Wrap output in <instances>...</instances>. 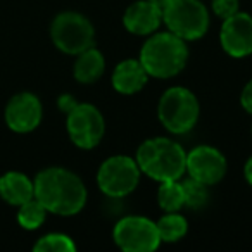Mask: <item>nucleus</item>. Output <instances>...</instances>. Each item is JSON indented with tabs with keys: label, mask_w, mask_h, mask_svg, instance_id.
Wrapping results in <instances>:
<instances>
[{
	"label": "nucleus",
	"mask_w": 252,
	"mask_h": 252,
	"mask_svg": "<svg viewBox=\"0 0 252 252\" xmlns=\"http://www.w3.org/2000/svg\"><path fill=\"white\" fill-rule=\"evenodd\" d=\"M35 199L42 202L47 213L74 216L85 207L88 192L78 175L66 168H47L33 180Z\"/></svg>",
	"instance_id": "1"
},
{
	"label": "nucleus",
	"mask_w": 252,
	"mask_h": 252,
	"mask_svg": "<svg viewBox=\"0 0 252 252\" xmlns=\"http://www.w3.org/2000/svg\"><path fill=\"white\" fill-rule=\"evenodd\" d=\"M135 161L144 175L159 183L182 180L187 173L185 149L166 137H154L142 142Z\"/></svg>",
	"instance_id": "2"
},
{
	"label": "nucleus",
	"mask_w": 252,
	"mask_h": 252,
	"mask_svg": "<svg viewBox=\"0 0 252 252\" xmlns=\"http://www.w3.org/2000/svg\"><path fill=\"white\" fill-rule=\"evenodd\" d=\"M138 61L149 76L168 80L182 73L189 61L187 42L171 32H156L149 35L140 50Z\"/></svg>",
	"instance_id": "3"
},
{
	"label": "nucleus",
	"mask_w": 252,
	"mask_h": 252,
	"mask_svg": "<svg viewBox=\"0 0 252 252\" xmlns=\"http://www.w3.org/2000/svg\"><path fill=\"white\" fill-rule=\"evenodd\" d=\"M200 105L193 92L185 87H171L161 95L158 118L173 135H185L193 130L199 121Z\"/></svg>",
	"instance_id": "4"
},
{
	"label": "nucleus",
	"mask_w": 252,
	"mask_h": 252,
	"mask_svg": "<svg viewBox=\"0 0 252 252\" xmlns=\"http://www.w3.org/2000/svg\"><path fill=\"white\" fill-rule=\"evenodd\" d=\"M209 11L200 0H171L162 9V23L168 32L185 42L202 38L209 30Z\"/></svg>",
	"instance_id": "5"
},
{
	"label": "nucleus",
	"mask_w": 252,
	"mask_h": 252,
	"mask_svg": "<svg viewBox=\"0 0 252 252\" xmlns=\"http://www.w3.org/2000/svg\"><path fill=\"white\" fill-rule=\"evenodd\" d=\"M50 36L54 45L69 56H78L95 43L94 25L83 14L73 11L61 12L54 18L50 25Z\"/></svg>",
	"instance_id": "6"
},
{
	"label": "nucleus",
	"mask_w": 252,
	"mask_h": 252,
	"mask_svg": "<svg viewBox=\"0 0 252 252\" xmlns=\"http://www.w3.org/2000/svg\"><path fill=\"white\" fill-rule=\"evenodd\" d=\"M140 175L137 161L130 156H111L97 171L98 190L111 199H123L138 187Z\"/></svg>",
	"instance_id": "7"
},
{
	"label": "nucleus",
	"mask_w": 252,
	"mask_h": 252,
	"mask_svg": "<svg viewBox=\"0 0 252 252\" xmlns=\"http://www.w3.org/2000/svg\"><path fill=\"white\" fill-rule=\"evenodd\" d=\"M114 244L125 252H154L161 245L158 224L145 216H125L112 230Z\"/></svg>",
	"instance_id": "8"
},
{
	"label": "nucleus",
	"mask_w": 252,
	"mask_h": 252,
	"mask_svg": "<svg viewBox=\"0 0 252 252\" xmlns=\"http://www.w3.org/2000/svg\"><path fill=\"white\" fill-rule=\"evenodd\" d=\"M66 130L71 142L83 151L95 149L105 133V121L102 112L92 104H80L67 112Z\"/></svg>",
	"instance_id": "9"
},
{
	"label": "nucleus",
	"mask_w": 252,
	"mask_h": 252,
	"mask_svg": "<svg viewBox=\"0 0 252 252\" xmlns=\"http://www.w3.org/2000/svg\"><path fill=\"white\" fill-rule=\"evenodd\" d=\"M226 158L211 145H199L187 154V173L190 178L213 187L226 175Z\"/></svg>",
	"instance_id": "10"
},
{
	"label": "nucleus",
	"mask_w": 252,
	"mask_h": 252,
	"mask_svg": "<svg viewBox=\"0 0 252 252\" xmlns=\"http://www.w3.org/2000/svg\"><path fill=\"white\" fill-rule=\"evenodd\" d=\"M221 49L235 59H244L252 54V16L247 12H235L223 19L220 30Z\"/></svg>",
	"instance_id": "11"
},
{
	"label": "nucleus",
	"mask_w": 252,
	"mask_h": 252,
	"mask_svg": "<svg viewBox=\"0 0 252 252\" xmlns=\"http://www.w3.org/2000/svg\"><path fill=\"white\" fill-rule=\"evenodd\" d=\"M42 102L30 92L18 94L5 105V123L16 133H30L42 121Z\"/></svg>",
	"instance_id": "12"
},
{
	"label": "nucleus",
	"mask_w": 252,
	"mask_h": 252,
	"mask_svg": "<svg viewBox=\"0 0 252 252\" xmlns=\"http://www.w3.org/2000/svg\"><path fill=\"white\" fill-rule=\"evenodd\" d=\"M162 25V11L149 0H137L123 14V26L131 35L149 36Z\"/></svg>",
	"instance_id": "13"
},
{
	"label": "nucleus",
	"mask_w": 252,
	"mask_h": 252,
	"mask_svg": "<svg viewBox=\"0 0 252 252\" xmlns=\"http://www.w3.org/2000/svg\"><path fill=\"white\" fill-rule=\"evenodd\" d=\"M149 74L138 59H125L112 71V88L118 94L133 95L147 85Z\"/></svg>",
	"instance_id": "14"
},
{
	"label": "nucleus",
	"mask_w": 252,
	"mask_h": 252,
	"mask_svg": "<svg viewBox=\"0 0 252 252\" xmlns=\"http://www.w3.org/2000/svg\"><path fill=\"white\" fill-rule=\"evenodd\" d=\"M0 197L11 206H21L35 197L33 182L19 171H9L0 176Z\"/></svg>",
	"instance_id": "15"
},
{
	"label": "nucleus",
	"mask_w": 252,
	"mask_h": 252,
	"mask_svg": "<svg viewBox=\"0 0 252 252\" xmlns=\"http://www.w3.org/2000/svg\"><path fill=\"white\" fill-rule=\"evenodd\" d=\"M105 71V59L104 54L95 47L83 50L76 56L73 67V74L80 83H95Z\"/></svg>",
	"instance_id": "16"
},
{
	"label": "nucleus",
	"mask_w": 252,
	"mask_h": 252,
	"mask_svg": "<svg viewBox=\"0 0 252 252\" xmlns=\"http://www.w3.org/2000/svg\"><path fill=\"white\" fill-rule=\"evenodd\" d=\"M156 224H158L161 242H166V244H175V242L182 240L189 231V221L178 211L176 213H164V216L159 218Z\"/></svg>",
	"instance_id": "17"
},
{
	"label": "nucleus",
	"mask_w": 252,
	"mask_h": 252,
	"mask_svg": "<svg viewBox=\"0 0 252 252\" xmlns=\"http://www.w3.org/2000/svg\"><path fill=\"white\" fill-rule=\"evenodd\" d=\"M158 204L164 213H176L185 206V193H183L182 180H169L161 182L158 189Z\"/></svg>",
	"instance_id": "18"
},
{
	"label": "nucleus",
	"mask_w": 252,
	"mask_h": 252,
	"mask_svg": "<svg viewBox=\"0 0 252 252\" xmlns=\"http://www.w3.org/2000/svg\"><path fill=\"white\" fill-rule=\"evenodd\" d=\"M45 218H47V209L35 197L19 206L18 223L25 230H36V228H40L43 224V221H45Z\"/></svg>",
	"instance_id": "19"
},
{
	"label": "nucleus",
	"mask_w": 252,
	"mask_h": 252,
	"mask_svg": "<svg viewBox=\"0 0 252 252\" xmlns=\"http://www.w3.org/2000/svg\"><path fill=\"white\" fill-rule=\"evenodd\" d=\"M35 252H74L76 244L64 233H47L33 245Z\"/></svg>",
	"instance_id": "20"
},
{
	"label": "nucleus",
	"mask_w": 252,
	"mask_h": 252,
	"mask_svg": "<svg viewBox=\"0 0 252 252\" xmlns=\"http://www.w3.org/2000/svg\"><path fill=\"white\" fill-rule=\"evenodd\" d=\"M183 193H185V206L190 209H202L209 200V192H207V185L197 182L193 178H187L182 182Z\"/></svg>",
	"instance_id": "21"
},
{
	"label": "nucleus",
	"mask_w": 252,
	"mask_h": 252,
	"mask_svg": "<svg viewBox=\"0 0 252 252\" xmlns=\"http://www.w3.org/2000/svg\"><path fill=\"white\" fill-rule=\"evenodd\" d=\"M211 9L214 16H218L223 21L240 11V2L238 0H211Z\"/></svg>",
	"instance_id": "22"
},
{
	"label": "nucleus",
	"mask_w": 252,
	"mask_h": 252,
	"mask_svg": "<svg viewBox=\"0 0 252 252\" xmlns=\"http://www.w3.org/2000/svg\"><path fill=\"white\" fill-rule=\"evenodd\" d=\"M76 105H78L76 97H74V95H71V94H64V95H61V97L57 98V107H59L64 114H67L69 111H73Z\"/></svg>",
	"instance_id": "23"
},
{
	"label": "nucleus",
	"mask_w": 252,
	"mask_h": 252,
	"mask_svg": "<svg viewBox=\"0 0 252 252\" xmlns=\"http://www.w3.org/2000/svg\"><path fill=\"white\" fill-rule=\"evenodd\" d=\"M240 104H242V107L249 112V114H252V80L249 81V83L244 87V90H242Z\"/></svg>",
	"instance_id": "24"
},
{
	"label": "nucleus",
	"mask_w": 252,
	"mask_h": 252,
	"mask_svg": "<svg viewBox=\"0 0 252 252\" xmlns=\"http://www.w3.org/2000/svg\"><path fill=\"white\" fill-rule=\"evenodd\" d=\"M244 176L247 180V183L252 187V156L245 161V166H244Z\"/></svg>",
	"instance_id": "25"
},
{
	"label": "nucleus",
	"mask_w": 252,
	"mask_h": 252,
	"mask_svg": "<svg viewBox=\"0 0 252 252\" xmlns=\"http://www.w3.org/2000/svg\"><path fill=\"white\" fill-rule=\"evenodd\" d=\"M149 2H152V4H154V5H158V7L162 11V9H164L166 5H168L169 2H171V0H149Z\"/></svg>",
	"instance_id": "26"
}]
</instances>
